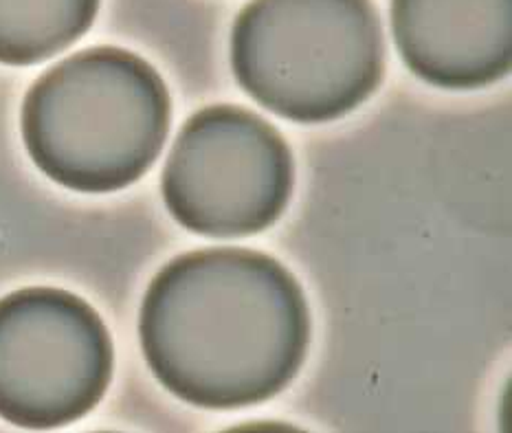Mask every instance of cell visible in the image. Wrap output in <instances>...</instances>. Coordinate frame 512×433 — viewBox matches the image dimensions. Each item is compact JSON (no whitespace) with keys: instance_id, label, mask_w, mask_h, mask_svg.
<instances>
[{"instance_id":"5b68a950","label":"cell","mask_w":512,"mask_h":433,"mask_svg":"<svg viewBox=\"0 0 512 433\" xmlns=\"http://www.w3.org/2000/svg\"><path fill=\"white\" fill-rule=\"evenodd\" d=\"M115 350L95 308L62 288L0 299V418L58 429L84 418L113 379Z\"/></svg>"},{"instance_id":"8992f818","label":"cell","mask_w":512,"mask_h":433,"mask_svg":"<svg viewBox=\"0 0 512 433\" xmlns=\"http://www.w3.org/2000/svg\"><path fill=\"white\" fill-rule=\"evenodd\" d=\"M407 69L431 86L475 91L512 66V0H392Z\"/></svg>"},{"instance_id":"52a82bcc","label":"cell","mask_w":512,"mask_h":433,"mask_svg":"<svg viewBox=\"0 0 512 433\" xmlns=\"http://www.w3.org/2000/svg\"><path fill=\"white\" fill-rule=\"evenodd\" d=\"M99 0H0V64L31 66L93 27Z\"/></svg>"},{"instance_id":"277c9868","label":"cell","mask_w":512,"mask_h":433,"mask_svg":"<svg viewBox=\"0 0 512 433\" xmlns=\"http://www.w3.org/2000/svg\"><path fill=\"white\" fill-rule=\"evenodd\" d=\"M293 174L291 148L269 121L240 106H207L178 132L161 192L187 231L244 238L284 214Z\"/></svg>"},{"instance_id":"3957f363","label":"cell","mask_w":512,"mask_h":433,"mask_svg":"<svg viewBox=\"0 0 512 433\" xmlns=\"http://www.w3.org/2000/svg\"><path fill=\"white\" fill-rule=\"evenodd\" d=\"M231 69L277 117L339 119L383 82L381 16L372 0H251L233 22Z\"/></svg>"},{"instance_id":"7a4b0ae2","label":"cell","mask_w":512,"mask_h":433,"mask_svg":"<svg viewBox=\"0 0 512 433\" xmlns=\"http://www.w3.org/2000/svg\"><path fill=\"white\" fill-rule=\"evenodd\" d=\"M168 86L141 55L93 47L55 64L22 104V141L51 181L82 194L124 190L165 146Z\"/></svg>"},{"instance_id":"6da1fadb","label":"cell","mask_w":512,"mask_h":433,"mask_svg":"<svg viewBox=\"0 0 512 433\" xmlns=\"http://www.w3.org/2000/svg\"><path fill=\"white\" fill-rule=\"evenodd\" d=\"M139 339L152 374L181 401L231 412L269 401L302 370L310 315L302 286L253 249H200L148 286Z\"/></svg>"}]
</instances>
